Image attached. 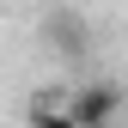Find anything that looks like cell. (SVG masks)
<instances>
[{"mask_svg": "<svg viewBox=\"0 0 128 128\" xmlns=\"http://www.w3.org/2000/svg\"><path fill=\"white\" fill-rule=\"evenodd\" d=\"M116 110H122L116 86H79V92H67V116H73V128H110V122H116Z\"/></svg>", "mask_w": 128, "mask_h": 128, "instance_id": "6da1fadb", "label": "cell"}, {"mask_svg": "<svg viewBox=\"0 0 128 128\" xmlns=\"http://www.w3.org/2000/svg\"><path fill=\"white\" fill-rule=\"evenodd\" d=\"M30 128H73L67 98H61V92H43V98H30Z\"/></svg>", "mask_w": 128, "mask_h": 128, "instance_id": "7a4b0ae2", "label": "cell"}]
</instances>
